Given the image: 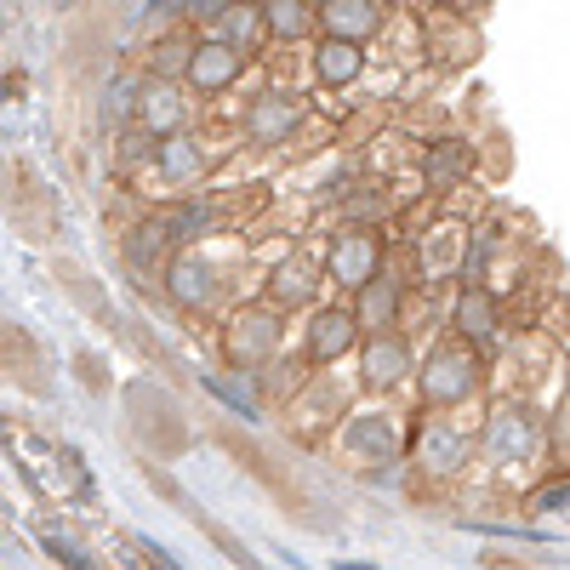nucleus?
Returning a JSON list of instances; mask_svg holds the SVG:
<instances>
[{"mask_svg": "<svg viewBox=\"0 0 570 570\" xmlns=\"http://www.w3.org/2000/svg\"><path fill=\"white\" fill-rule=\"evenodd\" d=\"M473 389H480V360L468 354V343L440 348L434 360H428V371H422V394H428V405H456V400H468Z\"/></svg>", "mask_w": 570, "mask_h": 570, "instance_id": "f257e3e1", "label": "nucleus"}, {"mask_svg": "<svg viewBox=\"0 0 570 570\" xmlns=\"http://www.w3.org/2000/svg\"><path fill=\"white\" fill-rule=\"evenodd\" d=\"M183 75L195 80V91H223V86L240 80V52H234L228 40H206V46L188 52V69Z\"/></svg>", "mask_w": 570, "mask_h": 570, "instance_id": "f03ea898", "label": "nucleus"}, {"mask_svg": "<svg viewBox=\"0 0 570 570\" xmlns=\"http://www.w3.org/2000/svg\"><path fill=\"white\" fill-rule=\"evenodd\" d=\"M297 120H303V104L292 98V91H274V98H257L252 104V115H246V131L257 137V142H279V137H292L297 131Z\"/></svg>", "mask_w": 570, "mask_h": 570, "instance_id": "7ed1b4c3", "label": "nucleus"}, {"mask_svg": "<svg viewBox=\"0 0 570 570\" xmlns=\"http://www.w3.org/2000/svg\"><path fill=\"white\" fill-rule=\"evenodd\" d=\"M137 120H142V131H149V137L177 131V120H183L177 86H166V80H149V86H142V91H137Z\"/></svg>", "mask_w": 570, "mask_h": 570, "instance_id": "20e7f679", "label": "nucleus"}, {"mask_svg": "<svg viewBox=\"0 0 570 570\" xmlns=\"http://www.w3.org/2000/svg\"><path fill=\"white\" fill-rule=\"evenodd\" d=\"M274 337H279V320H274L268 308L240 314V320H234V337H228V354L240 360V365H252V360H263V354L274 348Z\"/></svg>", "mask_w": 570, "mask_h": 570, "instance_id": "39448f33", "label": "nucleus"}, {"mask_svg": "<svg viewBox=\"0 0 570 570\" xmlns=\"http://www.w3.org/2000/svg\"><path fill=\"white\" fill-rule=\"evenodd\" d=\"M331 274L343 285H371L376 279V240L371 234H348V240L331 252Z\"/></svg>", "mask_w": 570, "mask_h": 570, "instance_id": "423d86ee", "label": "nucleus"}, {"mask_svg": "<svg viewBox=\"0 0 570 570\" xmlns=\"http://www.w3.org/2000/svg\"><path fill=\"white\" fill-rule=\"evenodd\" d=\"M354 314H343V308H331V314H320L314 320V331H308V354L314 360H337V354H348L354 348Z\"/></svg>", "mask_w": 570, "mask_h": 570, "instance_id": "0eeeda50", "label": "nucleus"}, {"mask_svg": "<svg viewBox=\"0 0 570 570\" xmlns=\"http://www.w3.org/2000/svg\"><path fill=\"white\" fill-rule=\"evenodd\" d=\"M376 18H383V12H376L371 0H331V7H325L331 40H348V46H360V35H371Z\"/></svg>", "mask_w": 570, "mask_h": 570, "instance_id": "6e6552de", "label": "nucleus"}, {"mask_svg": "<svg viewBox=\"0 0 570 570\" xmlns=\"http://www.w3.org/2000/svg\"><path fill=\"white\" fill-rule=\"evenodd\" d=\"M405 371H411V348H405L400 337H389V331H383V337H371V348H365V376H371L376 389L400 383Z\"/></svg>", "mask_w": 570, "mask_h": 570, "instance_id": "1a4fd4ad", "label": "nucleus"}, {"mask_svg": "<svg viewBox=\"0 0 570 570\" xmlns=\"http://www.w3.org/2000/svg\"><path fill=\"white\" fill-rule=\"evenodd\" d=\"M314 285H320V268L308 263V257H292V263H279L274 268V303H308L314 297Z\"/></svg>", "mask_w": 570, "mask_h": 570, "instance_id": "9d476101", "label": "nucleus"}, {"mask_svg": "<svg viewBox=\"0 0 570 570\" xmlns=\"http://www.w3.org/2000/svg\"><path fill=\"white\" fill-rule=\"evenodd\" d=\"M314 63H320V80L325 86H348V80H360L365 52H360V46H348V40H325Z\"/></svg>", "mask_w": 570, "mask_h": 570, "instance_id": "9b49d317", "label": "nucleus"}, {"mask_svg": "<svg viewBox=\"0 0 570 570\" xmlns=\"http://www.w3.org/2000/svg\"><path fill=\"white\" fill-rule=\"evenodd\" d=\"M531 445H537L531 416H525V411H502V416H497V434H491V451H497V456H531Z\"/></svg>", "mask_w": 570, "mask_h": 570, "instance_id": "f8f14e48", "label": "nucleus"}, {"mask_svg": "<svg viewBox=\"0 0 570 570\" xmlns=\"http://www.w3.org/2000/svg\"><path fill=\"white\" fill-rule=\"evenodd\" d=\"M462 451H468V440L456 434V428H445V422H440V428H428V434H422V462L434 468V473H451Z\"/></svg>", "mask_w": 570, "mask_h": 570, "instance_id": "ddd939ff", "label": "nucleus"}, {"mask_svg": "<svg viewBox=\"0 0 570 570\" xmlns=\"http://www.w3.org/2000/svg\"><path fill=\"white\" fill-rule=\"evenodd\" d=\"M456 325H462V337H491V331H497V303L485 292H462Z\"/></svg>", "mask_w": 570, "mask_h": 570, "instance_id": "4468645a", "label": "nucleus"}, {"mask_svg": "<svg viewBox=\"0 0 570 570\" xmlns=\"http://www.w3.org/2000/svg\"><path fill=\"white\" fill-rule=\"evenodd\" d=\"M171 297L177 303H206L212 297V268L206 263H171Z\"/></svg>", "mask_w": 570, "mask_h": 570, "instance_id": "2eb2a0df", "label": "nucleus"}, {"mask_svg": "<svg viewBox=\"0 0 570 570\" xmlns=\"http://www.w3.org/2000/svg\"><path fill=\"white\" fill-rule=\"evenodd\" d=\"M468 166H473V155L462 149V142H440L434 155H428V183H456V177H468Z\"/></svg>", "mask_w": 570, "mask_h": 570, "instance_id": "dca6fc26", "label": "nucleus"}, {"mask_svg": "<svg viewBox=\"0 0 570 570\" xmlns=\"http://www.w3.org/2000/svg\"><path fill=\"white\" fill-rule=\"evenodd\" d=\"M263 18H268V29H274V35L297 40V35L314 23V7H308V0H279V7H268Z\"/></svg>", "mask_w": 570, "mask_h": 570, "instance_id": "f3484780", "label": "nucleus"}, {"mask_svg": "<svg viewBox=\"0 0 570 570\" xmlns=\"http://www.w3.org/2000/svg\"><path fill=\"white\" fill-rule=\"evenodd\" d=\"M394 308H400V297H394V285H389V279L360 285V314H365L371 325H389V320H394Z\"/></svg>", "mask_w": 570, "mask_h": 570, "instance_id": "a211bd4d", "label": "nucleus"}, {"mask_svg": "<svg viewBox=\"0 0 570 570\" xmlns=\"http://www.w3.org/2000/svg\"><path fill=\"white\" fill-rule=\"evenodd\" d=\"M160 166H166V177H177V183H183L188 171H200V149H195V142H188V137H171V142H166V160H160Z\"/></svg>", "mask_w": 570, "mask_h": 570, "instance_id": "6ab92c4d", "label": "nucleus"}, {"mask_svg": "<svg viewBox=\"0 0 570 570\" xmlns=\"http://www.w3.org/2000/svg\"><path fill=\"white\" fill-rule=\"evenodd\" d=\"M188 52H195V46H183V40H160L149 63H155V75L166 80V75H177V69H188Z\"/></svg>", "mask_w": 570, "mask_h": 570, "instance_id": "aec40b11", "label": "nucleus"}, {"mask_svg": "<svg viewBox=\"0 0 570 570\" xmlns=\"http://www.w3.org/2000/svg\"><path fill=\"white\" fill-rule=\"evenodd\" d=\"M171 240L166 234V223H149V228H137V240H131V257L142 263V257H160V246Z\"/></svg>", "mask_w": 570, "mask_h": 570, "instance_id": "412c9836", "label": "nucleus"}, {"mask_svg": "<svg viewBox=\"0 0 570 570\" xmlns=\"http://www.w3.org/2000/svg\"><path fill=\"white\" fill-rule=\"evenodd\" d=\"M46 553H52V559H63L69 570H98V564H91L80 548H69V542H58V537H46Z\"/></svg>", "mask_w": 570, "mask_h": 570, "instance_id": "4be33fe9", "label": "nucleus"}, {"mask_svg": "<svg viewBox=\"0 0 570 570\" xmlns=\"http://www.w3.org/2000/svg\"><path fill=\"white\" fill-rule=\"evenodd\" d=\"M564 502H570V485H564V480H559V485H548V491L537 497V508H542V513H564Z\"/></svg>", "mask_w": 570, "mask_h": 570, "instance_id": "5701e85b", "label": "nucleus"}, {"mask_svg": "<svg viewBox=\"0 0 570 570\" xmlns=\"http://www.w3.org/2000/svg\"><path fill=\"white\" fill-rule=\"evenodd\" d=\"M137 553H142V559H149L155 570H177V564H171V559H166V553H160L155 542H137Z\"/></svg>", "mask_w": 570, "mask_h": 570, "instance_id": "b1692460", "label": "nucleus"}]
</instances>
